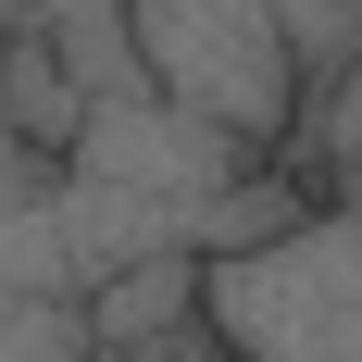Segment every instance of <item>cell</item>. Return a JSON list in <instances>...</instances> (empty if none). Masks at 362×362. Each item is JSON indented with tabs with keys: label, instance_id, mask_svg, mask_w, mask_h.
Instances as JSON below:
<instances>
[{
	"label": "cell",
	"instance_id": "cell-1",
	"mask_svg": "<svg viewBox=\"0 0 362 362\" xmlns=\"http://www.w3.org/2000/svg\"><path fill=\"white\" fill-rule=\"evenodd\" d=\"M200 337L225 362H362V200H313L288 238L200 262Z\"/></svg>",
	"mask_w": 362,
	"mask_h": 362
},
{
	"label": "cell",
	"instance_id": "cell-2",
	"mask_svg": "<svg viewBox=\"0 0 362 362\" xmlns=\"http://www.w3.org/2000/svg\"><path fill=\"white\" fill-rule=\"evenodd\" d=\"M125 63L163 88V112L213 125L250 163L300 138V63L275 37V0H125Z\"/></svg>",
	"mask_w": 362,
	"mask_h": 362
},
{
	"label": "cell",
	"instance_id": "cell-3",
	"mask_svg": "<svg viewBox=\"0 0 362 362\" xmlns=\"http://www.w3.org/2000/svg\"><path fill=\"white\" fill-rule=\"evenodd\" d=\"M0 362H88V300H13L0 288Z\"/></svg>",
	"mask_w": 362,
	"mask_h": 362
},
{
	"label": "cell",
	"instance_id": "cell-4",
	"mask_svg": "<svg viewBox=\"0 0 362 362\" xmlns=\"http://www.w3.org/2000/svg\"><path fill=\"white\" fill-rule=\"evenodd\" d=\"M100 362H225V350H213L200 325H187V337H163V350H100Z\"/></svg>",
	"mask_w": 362,
	"mask_h": 362
}]
</instances>
